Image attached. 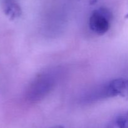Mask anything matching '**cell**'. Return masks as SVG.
Segmentation results:
<instances>
[{
  "label": "cell",
  "mask_w": 128,
  "mask_h": 128,
  "mask_svg": "<svg viewBox=\"0 0 128 128\" xmlns=\"http://www.w3.org/2000/svg\"><path fill=\"white\" fill-rule=\"evenodd\" d=\"M112 15L110 10L101 7L94 10L89 19V27L94 33L102 35L109 31Z\"/></svg>",
  "instance_id": "6da1fadb"
},
{
  "label": "cell",
  "mask_w": 128,
  "mask_h": 128,
  "mask_svg": "<svg viewBox=\"0 0 128 128\" xmlns=\"http://www.w3.org/2000/svg\"><path fill=\"white\" fill-rule=\"evenodd\" d=\"M120 96L128 97V79L118 78L110 80L101 87L97 94L100 99Z\"/></svg>",
  "instance_id": "7a4b0ae2"
},
{
  "label": "cell",
  "mask_w": 128,
  "mask_h": 128,
  "mask_svg": "<svg viewBox=\"0 0 128 128\" xmlns=\"http://www.w3.org/2000/svg\"><path fill=\"white\" fill-rule=\"evenodd\" d=\"M1 7L5 15L11 20L18 18L22 14L21 6L15 0H2Z\"/></svg>",
  "instance_id": "3957f363"
},
{
  "label": "cell",
  "mask_w": 128,
  "mask_h": 128,
  "mask_svg": "<svg viewBox=\"0 0 128 128\" xmlns=\"http://www.w3.org/2000/svg\"><path fill=\"white\" fill-rule=\"evenodd\" d=\"M106 128H128V110L115 115Z\"/></svg>",
  "instance_id": "277c9868"
},
{
  "label": "cell",
  "mask_w": 128,
  "mask_h": 128,
  "mask_svg": "<svg viewBox=\"0 0 128 128\" xmlns=\"http://www.w3.org/2000/svg\"><path fill=\"white\" fill-rule=\"evenodd\" d=\"M50 128H64L63 126L62 125H55V126H52Z\"/></svg>",
  "instance_id": "5b68a950"
}]
</instances>
